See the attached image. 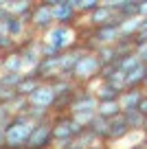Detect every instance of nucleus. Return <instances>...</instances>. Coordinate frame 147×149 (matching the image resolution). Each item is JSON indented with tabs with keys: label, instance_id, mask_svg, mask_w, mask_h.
I'll list each match as a JSON object with an SVG mask.
<instances>
[{
	"label": "nucleus",
	"instance_id": "obj_1",
	"mask_svg": "<svg viewBox=\"0 0 147 149\" xmlns=\"http://www.w3.org/2000/svg\"><path fill=\"white\" fill-rule=\"evenodd\" d=\"M33 127L35 125L24 114L11 116V121L2 130V134H5V147L2 149H27V143H29V136H31Z\"/></svg>",
	"mask_w": 147,
	"mask_h": 149
},
{
	"label": "nucleus",
	"instance_id": "obj_2",
	"mask_svg": "<svg viewBox=\"0 0 147 149\" xmlns=\"http://www.w3.org/2000/svg\"><path fill=\"white\" fill-rule=\"evenodd\" d=\"M101 61L94 53H83L77 59L73 72H70V81L75 86H88L90 81H94L99 77V70H101Z\"/></svg>",
	"mask_w": 147,
	"mask_h": 149
},
{
	"label": "nucleus",
	"instance_id": "obj_3",
	"mask_svg": "<svg viewBox=\"0 0 147 149\" xmlns=\"http://www.w3.org/2000/svg\"><path fill=\"white\" fill-rule=\"evenodd\" d=\"M42 42H46L48 46H53L57 53H66L73 46H77V33L73 26H60V24H53L44 35L40 37Z\"/></svg>",
	"mask_w": 147,
	"mask_h": 149
},
{
	"label": "nucleus",
	"instance_id": "obj_4",
	"mask_svg": "<svg viewBox=\"0 0 147 149\" xmlns=\"http://www.w3.org/2000/svg\"><path fill=\"white\" fill-rule=\"evenodd\" d=\"M57 0H44V2H35L31 13V22H29V31H33L37 37H42L48 29L53 26V7H55Z\"/></svg>",
	"mask_w": 147,
	"mask_h": 149
},
{
	"label": "nucleus",
	"instance_id": "obj_5",
	"mask_svg": "<svg viewBox=\"0 0 147 149\" xmlns=\"http://www.w3.org/2000/svg\"><path fill=\"white\" fill-rule=\"evenodd\" d=\"M121 20H123V18L114 15V20H112V22L103 24V26L92 29V44H94V46H112V44L121 37V33H119Z\"/></svg>",
	"mask_w": 147,
	"mask_h": 149
},
{
	"label": "nucleus",
	"instance_id": "obj_6",
	"mask_svg": "<svg viewBox=\"0 0 147 149\" xmlns=\"http://www.w3.org/2000/svg\"><path fill=\"white\" fill-rule=\"evenodd\" d=\"M27 149H53V130H51V121L40 123L33 127L31 136H29Z\"/></svg>",
	"mask_w": 147,
	"mask_h": 149
},
{
	"label": "nucleus",
	"instance_id": "obj_7",
	"mask_svg": "<svg viewBox=\"0 0 147 149\" xmlns=\"http://www.w3.org/2000/svg\"><path fill=\"white\" fill-rule=\"evenodd\" d=\"M53 22L60 24V26H77L79 22V15L77 11L73 9L70 0H57L55 7H53Z\"/></svg>",
	"mask_w": 147,
	"mask_h": 149
},
{
	"label": "nucleus",
	"instance_id": "obj_8",
	"mask_svg": "<svg viewBox=\"0 0 147 149\" xmlns=\"http://www.w3.org/2000/svg\"><path fill=\"white\" fill-rule=\"evenodd\" d=\"M132 134L130 132V127L125 125V121H123V116H114V118H110L108 121V134H106V138H103V143L110 147L112 143H121V140H125L127 136Z\"/></svg>",
	"mask_w": 147,
	"mask_h": 149
},
{
	"label": "nucleus",
	"instance_id": "obj_9",
	"mask_svg": "<svg viewBox=\"0 0 147 149\" xmlns=\"http://www.w3.org/2000/svg\"><path fill=\"white\" fill-rule=\"evenodd\" d=\"M27 101H29V105H33V107H42V110L51 112L53 103H55V92H53L51 84H40L37 90L27 99Z\"/></svg>",
	"mask_w": 147,
	"mask_h": 149
},
{
	"label": "nucleus",
	"instance_id": "obj_10",
	"mask_svg": "<svg viewBox=\"0 0 147 149\" xmlns=\"http://www.w3.org/2000/svg\"><path fill=\"white\" fill-rule=\"evenodd\" d=\"M143 90L141 88H130V90H123L119 97V107L121 112H134L138 107V103L143 101Z\"/></svg>",
	"mask_w": 147,
	"mask_h": 149
},
{
	"label": "nucleus",
	"instance_id": "obj_11",
	"mask_svg": "<svg viewBox=\"0 0 147 149\" xmlns=\"http://www.w3.org/2000/svg\"><path fill=\"white\" fill-rule=\"evenodd\" d=\"M114 15H116V13H114L112 9H108L106 5H99L90 15H83V18H86V22L90 24L92 29H97V26H103V24L112 22V20H114Z\"/></svg>",
	"mask_w": 147,
	"mask_h": 149
},
{
	"label": "nucleus",
	"instance_id": "obj_12",
	"mask_svg": "<svg viewBox=\"0 0 147 149\" xmlns=\"http://www.w3.org/2000/svg\"><path fill=\"white\" fill-rule=\"evenodd\" d=\"M0 33H7L9 37H13L15 42H18L20 37L27 33V24H24L20 18H13V15H9V20H7L5 24H0Z\"/></svg>",
	"mask_w": 147,
	"mask_h": 149
},
{
	"label": "nucleus",
	"instance_id": "obj_13",
	"mask_svg": "<svg viewBox=\"0 0 147 149\" xmlns=\"http://www.w3.org/2000/svg\"><path fill=\"white\" fill-rule=\"evenodd\" d=\"M0 61H2V72H15V74L27 72V70H24V61H22V57L18 55V51L0 57Z\"/></svg>",
	"mask_w": 147,
	"mask_h": 149
},
{
	"label": "nucleus",
	"instance_id": "obj_14",
	"mask_svg": "<svg viewBox=\"0 0 147 149\" xmlns=\"http://www.w3.org/2000/svg\"><path fill=\"white\" fill-rule=\"evenodd\" d=\"M40 84H42V81L35 79L31 72H24V74H22V79H20V84L15 86V94H18V97L29 99V97H31V94L37 90V86H40Z\"/></svg>",
	"mask_w": 147,
	"mask_h": 149
},
{
	"label": "nucleus",
	"instance_id": "obj_15",
	"mask_svg": "<svg viewBox=\"0 0 147 149\" xmlns=\"http://www.w3.org/2000/svg\"><path fill=\"white\" fill-rule=\"evenodd\" d=\"M51 88L55 92V99H73V94H75V84L70 79H64V77L55 79L51 84Z\"/></svg>",
	"mask_w": 147,
	"mask_h": 149
},
{
	"label": "nucleus",
	"instance_id": "obj_16",
	"mask_svg": "<svg viewBox=\"0 0 147 149\" xmlns=\"http://www.w3.org/2000/svg\"><path fill=\"white\" fill-rule=\"evenodd\" d=\"M147 74V66L145 64H138L134 70H130L127 74H125V90L130 88H141L143 86V79H145Z\"/></svg>",
	"mask_w": 147,
	"mask_h": 149
},
{
	"label": "nucleus",
	"instance_id": "obj_17",
	"mask_svg": "<svg viewBox=\"0 0 147 149\" xmlns=\"http://www.w3.org/2000/svg\"><path fill=\"white\" fill-rule=\"evenodd\" d=\"M94 114H97L99 118H106V121H110V118L119 116V114H121L119 101H103V103H97Z\"/></svg>",
	"mask_w": 147,
	"mask_h": 149
},
{
	"label": "nucleus",
	"instance_id": "obj_18",
	"mask_svg": "<svg viewBox=\"0 0 147 149\" xmlns=\"http://www.w3.org/2000/svg\"><path fill=\"white\" fill-rule=\"evenodd\" d=\"M121 116H123V121H125V125L130 127V132H141V127H143V121H145V118L141 116V114H138L136 110L134 112H121Z\"/></svg>",
	"mask_w": 147,
	"mask_h": 149
},
{
	"label": "nucleus",
	"instance_id": "obj_19",
	"mask_svg": "<svg viewBox=\"0 0 147 149\" xmlns=\"http://www.w3.org/2000/svg\"><path fill=\"white\" fill-rule=\"evenodd\" d=\"M138 7H141V0H123V5L119 9V18H136L138 15Z\"/></svg>",
	"mask_w": 147,
	"mask_h": 149
},
{
	"label": "nucleus",
	"instance_id": "obj_20",
	"mask_svg": "<svg viewBox=\"0 0 147 149\" xmlns=\"http://www.w3.org/2000/svg\"><path fill=\"white\" fill-rule=\"evenodd\" d=\"M22 74H15V72H0V88L2 90H13L15 92V86L20 84Z\"/></svg>",
	"mask_w": 147,
	"mask_h": 149
},
{
	"label": "nucleus",
	"instance_id": "obj_21",
	"mask_svg": "<svg viewBox=\"0 0 147 149\" xmlns=\"http://www.w3.org/2000/svg\"><path fill=\"white\" fill-rule=\"evenodd\" d=\"M138 64H141V61H138V57L134 55V53H130V55L121 57V59L116 61V68H119L121 72H125V74H127L130 70H134V68H136Z\"/></svg>",
	"mask_w": 147,
	"mask_h": 149
},
{
	"label": "nucleus",
	"instance_id": "obj_22",
	"mask_svg": "<svg viewBox=\"0 0 147 149\" xmlns=\"http://www.w3.org/2000/svg\"><path fill=\"white\" fill-rule=\"evenodd\" d=\"M13 51H18V42H15L13 37H9L7 33H0V57L9 55Z\"/></svg>",
	"mask_w": 147,
	"mask_h": 149
},
{
	"label": "nucleus",
	"instance_id": "obj_23",
	"mask_svg": "<svg viewBox=\"0 0 147 149\" xmlns=\"http://www.w3.org/2000/svg\"><path fill=\"white\" fill-rule=\"evenodd\" d=\"M29 107V101L24 97H15L13 101L9 103V112H11V116H20V114H24Z\"/></svg>",
	"mask_w": 147,
	"mask_h": 149
},
{
	"label": "nucleus",
	"instance_id": "obj_24",
	"mask_svg": "<svg viewBox=\"0 0 147 149\" xmlns=\"http://www.w3.org/2000/svg\"><path fill=\"white\" fill-rule=\"evenodd\" d=\"M94 143H99V140H97V136L92 134V132H83L81 136H79V138H75V147H81V149H88V147H92V145Z\"/></svg>",
	"mask_w": 147,
	"mask_h": 149
},
{
	"label": "nucleus",
	"instance_id": "obj_25",
	"mask_svg": "<svg viewBox=\"0 0 147 149\" xmlns=\"http://www.w3.org/2000/svg\"><path fill=\"white\" fill-rule=\"evenodd\" d=\"M11 121V112H9V105H2L0 103V130H5V125Z\"/></svg>",
	"mask_w": 147,
	"mask_h": 149
},
{
	"label": "nucleus",
	"instance_id": "obj_26",
	"mask_svg": "<svg viewBox=\"0 0 147 149\" xmlns=\"http://www.w3.org/2000/svg\"><path fill=\"white\" fill-rule=\"evenodd\" d=\"M83 132H86V130H83V127L79 125L77 121H73V116H70V136H73V140H75V138H79Z\"/></svg>",
	"mask_w": 147,
	"mask_h": 149
},
{
	"label": "nucleus",
	"instance_id": "obj_27",
	"mask_svg": "<svg viewBox=\"0 0 147 149\" xmlns=\"http://www.w3.org/2000/svg\"><path fill=\"white\" fill-rule=\"evenodd\" d=\"M9 9H7V0H0V24H5L9 20Z\"/></svg>",
	"mask_w": 147,
	"mask_h": 149
},
{
	"label": "nucleus",
	"instance_id": "obj_28",
	"mask_svg": "<svg viewBox=\"0 0 147 149\" xmlns=\"http://www.w3.org/2000/svg\"><path fill=\"white\" fill-rule=\"evenodd\" d=\"M136 112L141 114L143 118H147V97H143V101L138 103V107H136Z\"/></svg>",
	"mask_w": 147,
	"mask_h": 149
},
{
	"label": "nucleus",
	"instance_id": "obj_29",
	"mask_svg": "<svg viewBox=\"0 0 147 149\" xmlns=\"http://www.w3.org/2000/svg\"><path fill=\"white\" fill-rule=\"evenodd\" d=\"M138 15H141V18H147V2H141V7H138Z\"/></svg>",
	"mask_w": 147,
	"mask_h": 149
},
{
	"label": "nucleus",
	"instance_id": "obj_30",
	"mask_svg": "<svg viewBox=\"0 0 147 149\" xmlns=\"http://www.w3.org/2000/svg\"><path fill=\"white\" fill-rule=\"evenodd\" d=\"M88 149H108V145L99 140V143H94V145H92V147H88Z\"/></svg>",
	"mask_w": 147,
	"mask_h": 149
},
{
	"label": "nucleus",
	"instance_id": "obj_31",
	"mask_svg": "<svg viewBox=\"0 0 147 149\" xmlns=\"http://www.w3.org/2000/svg\"><path fill=\"white\" fill-rule=\"evenodd\" d=\"M132 149H147V140H143V143H136Z\"/></svg>",
	"mask_w": 147,
	"mask_h": 149
},
{
	"label": "nucleus",
	"instance_id": "obj_32",
	"mask_svg": "<svg viewBox=\"0 0 147 149\" xmlns=\"http://www.w3.org/2000/svg\"><path fill=\"white\" fill-rule=\"evenodd\" d=\"M141 134H145V136H147V118H145V121H143V127H141Z\"/></svg>",
	"mask_w": 147,
	"mask_h": 149
},
{
	"label": "nucleus",
	"instance_id": "obj_33",
	"mask_svg": "<svg viewBox=\"0 0 147 149\" xmlns=\"http://www.w3.org/2000/svg\"><path fill=\"white\" fill-rule=\"evenodd\" d=\"M5 147V134H2V130H0V149Z\"/></svg>",
	"mask_w": 147,
	"mask_h": 149
},
{
	"label": "nucleus",
	"instance_id": "obj_34",
	"mask_svg": "<svg viewBox=\"0 0 147 149\" xmlns=\"http://www.w3.org/2000/svg\"><path fill=\"white\" fill-rule=\"evenodd\" d=\"M68 149H81V147H75V143H73V147H68Z\"/></svg>",
	"mask_w": 147,
	"mask_h": 149
},
{
	"label": "nucleus",
	"instance_id": "obj_35",
	"mask_svg": "<svg viewBox=\"0 0 147 149\" xmlns=\"http://www.w3.org/2000/svg\"><path fill=\"white\" fill-rule=\"evenodd\" d=\"M108 149H121V147H108Z\"/></svg>",
	"mask_w": 147,
	"mask_h": 149
},
{
	"label": "nucleus",
	"instance_id": "obj_36",
	"mask_svg": "<svg viewBox=\"0 0 147 149\" xmlns=\"http://www.w3.org/2000/svg\"><path fill=\"white\" fill-rule=\"evenodd\" d=\"M2 92H5V90H2V88H0V97H2Z\"/></svg>",
	"mask_w": 147,
	"mask_h": 149
}]
</instances>
